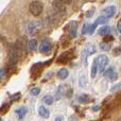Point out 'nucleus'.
I'll return each mask as SVG.
<instances>
[{
	"instance_id": "1",
	"label": "nucleus",
	"mask_w": 121,
	"mask_h": 121,
	"mask_svg": "<svg viewBox=\"0 0 121 121\" xmlns=\"http://www.w3.org/2000/svg\"><path fill=\"white\" fill-rule=\"evenodd\" d=\"M43 10H44V5L40 1H32L29 5V11L33 16H39L40 14L43 13Z\"/></svg>"
},
{
	"instance_id": "2",
	"label": "nucleus",
	"mask_w": 121,
	"mask_h": 121,
	"mask_svg": "<svg viewBox=\"0 0 121 121\" xmlns=\"http://www.w3.org/2000/svg\"><path fill=\"white\" fill-rule=\"evenodd\" d=\"M97 64H98V72H103L108 64V57L106 55H99L97 57Z\"/></svg>"
},
{
	"instance_id": "3",
	"label": "nucleus",
	"mask_w": 121,
	"mask_h": 121,
	"mask_svg": "<svg viewBox=\"0 0 121 121\" xmlns=\"http://www.w3.org/2000/svg\"><path fill=\"white\" fill-rule=\"evenodd\" d=\"M51 51V44L49 40L45 39L40 43L39 45V52L43 53V54H48Z\"/></svg>"
},
{
	"instance_id": "4",
	"label": "nucleus",
	"mask_w": 121,
	"mask_h": 121,
	"mask_svg": "<svg viewBox=\"0 0 121 121\" xmlns=\"http://www.w3.org/2000/svg\"><path fill=\"white\" fill-rule=\"evenodd\" d=\"M52 6H53V9H54L56 12H59V13L66 12V4L63 3L60 0H53Z\"/></svg>"
},
{
	"instance_id": "5",
	"label": "nucleus",
	"mask_w": 121,
	"mask_h": 121,
	"mask_svg": "<svg viewBox=\"0 0 121 121\" xmlns=\"http://www.w3.org/2000/svg\"><path fill=\"white\" fill-rule=\"evenodd\" d=\"M102 13H103V16H105L106 18H111V17H113L116 14V6L115 5L107 6V8H105L102 11Z\"/></svg>"
},
{
	"instance_id": "6",
	"label": "nucleus",
	"mask_w": 121,
	"mask_h": 121,
	"mask_svg": "<svg viewBox=\"0 0 121 121\" xmlns=\"http://www.w3.org/2000/svg\"><path fill=\"white\" fill-rule=\"evenodd\" d=\"M104 75L107 78V79H109L111 81H116L117 80V78H118V74H117V72H116L115 70H114V68H108L106 71L104 72Z\"/></svg>"
},
{
	"instance_id": "7",
	"label": "nucleus",
	"mask_w": 121,
	"mask_h": 121,
	"mask_svg": "<svg viewBox=\"0 0 121 121\" xmlns=\"http://www.w3.org/2000/svg\"><path fill=\"white\" fill-rule=\"evenodd\" d=\"M42 27V23L39 21H31V22L28 25V32L29 33H33L35 30L39 29Z\"/></svg>"
},
{
	"instance_id": "8",
	"label": "nucleus",
	"mask_w": 121,
	"mask_h": 121,
	"mask_svg": "<svg viewBox=\"0 0 121 121\" xmlns=\"http://www.w3.org/2000/svg\"><path fill=\"white\" fill-rule=\"evenodd\" d=\"M38 114H39V116L40 117H43V118H48L50 113H49V111L45 106L40 105V106L38 107Z\"/></svg>"
},
{
	"instance_id": "9",
	"label": "nucleus",
	"mask_w": 121,
	"mask_h": 121,
	"mask_svg": "<svg viewBox=\"0 0 121 121\" xmlns=\"http://www.w3.org/2000/svg\"><path fill=\"white\" fill-rule=\"evenodd\" d=\"M98 32H99L100 35H103V36L108 35V34L111 33V28H109L108 26H104V27L100 28V29L98 30Z\"/></svg>"
},
{
	"instance_id": "10",
	"label": "nucleus",
	"mask_w": 121,
	"mask_h": 121,
	"mask_svg": "<svg viewBox=\"0 0 121 121\" xmlns=\"http://www.w3.org/2000/svg\"><path fill=\"white\" fill-rule=\"evenodd\" d=\"M68 74H69V72H68V70H67L66 68H62V69H60V71L57 72V77L60 78V79H62V80H65L67 77H68Z\"/></svg>"
},
{
	"instance_id": "11",
	"label": "nucleus",
	"mask_w": 121,
	"mask_h": 121,
	"mask_svg": "<svg viewBox=\"0 0 121 121\" xmlns=\"http://www.w3.org/2000/svg\"><path fill=\"white\" fill-rule=\"evenodd\" d=\"M97 72H98V64H97V59L92 62L91 66V78H96Z\"/></svg>"
},
{
	"instance_id": "12",
	"label": "nucleus",
	"mask_w": 121,
	"mask_h": 121,
	"mask_svg": "<svg viewBox=\"0 0 121 121\" xmlns=\"http://www.w3.org/2000/svg\"><path fill=\"white\" fill-rule=\"evenodd\" d=\"M26 113H27V108H26L25 106L20 107V108H18V109L16 111V114L18 115V118H19V119H21V118L25 117Z\"/></svg>"
},
{
	"instance_id": "13",
	"label": "nucleus",
	"mask_w": 121,
	"mask_h": 121,
	"mask_svg": "<svg viewBox=\"0 0 121 121\" xmlns=\"http://www.w3.org/2000/svg\"><path fill=\"white\" fill-rule=\"evenodd\" d=\"M28 47H29V50H30V51L36 50V48H37V40L31 39V40L29 42V45H28Z\"/></svg>"
},
{
	"instance_id": "14",
	"label": "nucleus",
	"mask_w": 121,
	"mask_h": 121,
	"mask_svg": "<svg viewBox=\"0 0 121 121\" xmlns=\"http://www.w3.org/2000/svg\"><path fill=\"white\" fill-rule=\"evenodd\" d=\"M79 100H80V102H82V103H87V102L90 101V98H89L88 95H81L80 98H79Z\"/></svg>"
},
{
	"instance_id": "15",
	"label": "nucleus",
	"mask_w": 121,
	"mask_h": 121,
	"mask_svg": "<svg viewBox=\"0 0 121 121\" xmlns=\"http://www.w3.org/2000/svg\"><path fill=\"white\" fill-rule=\"evenodd\" d=\"M100 47H101V49H102V50H104V51L111 50V44H108V43H106V42L101 43V44H100Z\"/></svg>"
},
{
	"instance_id": "16",
	"label": "nucleus",
	"mask_w": 121,
	"mask_h": 121,
	"mask_svg": "<svg viewBox=\"0 0 121 121\" xmlns=\"http://www.w3.org/2000/svg\"><path fill=\"white\" fill-rule=\"evenodd\" d=\"M97 26H98V23L97 22H95L94 25H91V26H87V33L88 34H92L95 32V30H96V28H97Z\"/></svg>"
},
{
	"instance_id": "17",
	"label": "nucleus",
	"mask_w": 121,
	"mask_h": 121,
	"mask_svg": "<svg viewBox=\"0 0 121 121\" xmlns=\"http://www.w3.org/2000/svg\"><path fill=\"white\" fill-rule=\"evenodd\" d=\"M43 101H44V103H46V104L51 105L53 103V98L51 96H45L44 99H43Z\"/></svg>"
},
{
	"instance_id": "18",
	"label": "nucleus",
	"mask_w": 121,
	"mask_h": 121,
	"mask_svg": "<svg viewBox=\"0 0 121 121\" xmlns=\"http://www.w3.org/2000/svg\"><path fill=\"white\" fill-rule=\"evenodd\" d=\"M106 21H107L106 17H105V16H101V17H99V18L97 19L96 22L98 23V25H104V23H106Z\"/></svg>"
},
{
	"instance_id": "19",
	"label": "nucleus",
	"mask_w": 121,
	"mask_h": 121,
	"mask_svg": "<svg viewBox=\"0 0 121 121\" xmlns=\"http://www.w3.org/2000/svg\"><path fill=\"white\" fill-rule=\"evenodd\" d=\"M69 35H70V37H74V36L77 35V25H74V27L70 29V33H69Z\"/></svg>"
},
{
	"instance_id": "20",
	"label": "nucleus",
	"mask_w": 121,
	"mask_h": 121,
	"mask_svg": "<svg viewBox=\"0 0 121 121\" xmlns=\"http://www.w3.org/2000/svg\"><path fill=\"white\" fill-rule=\"evenodd\" d=\"M30 92H31V95H33V96H36V95H38L40 92V89L38 87H35V88H32L31 90H30Z\"/></svg>"
},
{
	"instance_id": "21",
	"label": "nucleus",
	"mask_w": 121,
	"mask_h": 121,
	"mask_svg": "<svg viewBox=\"0 0 121 121\" xmlns=\"http://www.w3.org/2000/svg\"><path fill=\"white\" fill-rule=\"evenodd\" d=\"M85 85H86V78L85 75H83V79H82V77L80 78V86L81 87H85Z\"/></svg>"
},
{
	"instance_id": "22",
	"label": "nucleus",
	"mask_w": 121,
	"mask_h": 121,
	"mask_svg": "<svg viewBox=\"0 0 121 121\" xmlns=\"http://www.w3.org/2000/svg\"><path fill=\"white\" fill-rule=\"evenodd\" d=\"M117 29H118V31L121 33V19L118 21V23H117Z\"/></svg>"
},
{
	"instance_id": "23",
	"label": "nucleus",
	"mask_w": 121,
	"mask_h": 121,
	"mask_svg": "<svg viewBox=\"0 0 121 121\" xmlns=\"http://www.w3.org/2000/svg\"><path fill=\"white\" fill-rule=\"evenodd\" d=\"M60 1H62L63 3H65V4H70L72 0H60Z\"/></svg>"
},
{
	"instance_id": "24",
	"label": "nucleus",
	"mask_w": 121,
	"mask_h": 121,
	"mask_svg": "<svg viewBox=\"0 0 121 121\" xmlns=\"http://www.w3.org/2000/svg\"><path fill=\"white\" fill-rule=\"evenodd\" d=\"M99 108H100V106H99V105H95V106L92 107V109H94V111H98Z\"/></svg>"
},
{
	"instance_id": "25",
	"label": "nucleus",
	"mask_w": 121,
	"mask_h": 121,
	"mask_svg": "<svg viewBox=\"0 0 121 121\" xmlns=\"http://www.w3.org/2000/svg\"><path fill=\"white\" fill-rule=\"evenodd\" d=\"M3 74H4V70L1 69V70H0V77H3Z\"/></svg>"
},
{
	"instance_id": "26",
	"label": "nucleus",
	"mask_w": 121,
	"mask_h": 121,
	"mask_svg": "<svg viewBox=\"0 0 121 121\" xmlns=\"http://www.w3.org/2000/svg\"><path fill=\"white\" fill-rule=\"evenodd\" d=\"M55 120H63V117H56Z\"/></svg>"
},
{
	"instance_id": "27",
	"label": "nucleus",
	"mask_w": 121,
	"mask_h": 121,
	"mask_svg": "<svg viewBox=\"0 0 121 121\" xmlns=\"http://www.w3.org/2000/svg\"><path fill=\"white\" fill-rule=\"evenodd\" d=\"M120 40H121V37H120Z\"/></svg>"
}]
</instances>
